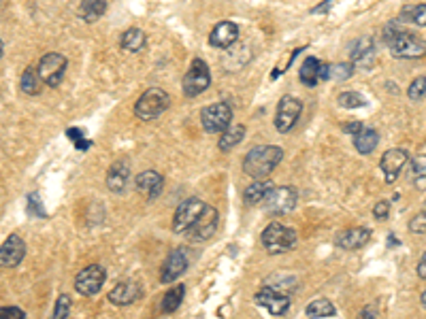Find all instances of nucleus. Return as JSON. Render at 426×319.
<instances>
[{
  "label": "nucleus",
  "instance_id": "23",
  "mask_svg": "<svg viewBox=\"0 0 426 319\" xmlns=\"http://www.w3.org/2000/svg\"><path fill=\"white\" fill-rule=\"evenodd\" d=\"M349 51H351V60H354V64H362V66L371 64V62H373V57H375L373 38H368V36H362V38L354 40V43H351V47H349Z\"/></svg>",
  "mask_w": 426,
  "mask_h": 319
},
{
  "label": "nucleus",
  "instance_id": "40",
  "mask_svg": "<svg viewBox=\"0 0 426 319\" xmlns=\"http://www.w3.org/2000/svg\"><path fill=\"white\" fill-rule=\"evenodd\" d=\"M388 213H390V202H388V200H381V202H377V204L373 206V215H375L377 219H386Z\"/></svg>",
  "mask_w": 426,
  "mask_h": 319
},
{
  "label": "nucleus",
  "instance_id": "29",
  "mask_svg": "<svg viewBox=\"0 0 426 319\" xmlns=\"http://www.w3.org/2000/svg\"><path fill=\"white\" fill-rule=\"evenodd\" d=\"M243 136H245V125H228V128L222 132L217 145H219L222 151H230L232 147H236V145L243 140Z\"/></svg>",
  "mask_w": 426,
  "mask_h": 319
},
{
  "label": "nucleus",
  "instance_id": "1",
  "mask_svg": "<svg viewBox=\"0 0 426 319\" xmlns=\"http://www.w3.org/2000/svg\"><path fill=\"white\" fill-rule=\"evenodd\" d=\"M281 157H283L281 147H277V145H260V147H253L245 155L243 170L251 179H264V177H268L277 168V164L281 162Z\"/></svg>",
  "mask_w": 426,
  "mask_h": 319
},
{
  "label": "nucleus",
  "instance_id": "35",
  "mask_svg": "<svg viewBox=\"0 0 426 319\" xmlns=\"http://www.w3.org/2000/svg\"><path fill=\"white\" fill-rule=\"evenodd\" d=\"M339 104L343 108H360L366 104V100L358 91H343V94H339Z\"/></svg>",
  "mask_w": 426,
  "mask_h": 319
},
{
  "label": "nucleus",
  "instance_id": "22",
  "mask_svg": "<svg viewBox=\"0 0 426 319\" xmlns=\"http://www.w3.org/2000/svg\"><path fill=\"white\" fill-rule=\"evenodd\" d=\"M128 181H130V168L124 162H115L106 172V187L113 194H121L128 187Z\"/></svg>",
  "mask_w": 426,
  "mask_h": 319
},
{
  "label": "nucleus",
  "instance_id": "46",
  "mask_svg": "<svg viewBox=\"0 0 426 319\" xmlns=\"http://www.w3.org/2000/svg\"><path fill=\"white\" fill-rule=\"evenodd\" d=\"M2 51H4V45H2V38H0V57H2Z\"/></svg>",
  "mask_w": 426,
  "mask_h": 319
},
{
  "label": "nucleus",
  "instance_id": "25",
  "mask_svg": "<svg viewBox=\"0 0 426 319\" xmlns=\"http://www.w3.org/2000/svg\"><path fill=\"white\" fill-rule=\"evenodd\" d=\"M104 11H106V0H81L77 13L85 23H94L104 15Z\"/></svg>",
  "mask_w": 426,
  "mask_h": 319
},
{
  "label": "nucleus",
  "instance_id": "11",
  "mask_svg": "<svg viewBox=\"0 0 426 319\" xmlns=\"http://www.w3.org/2000/svg\"><path fill=\"white\" fill-rule=\"evenodd\" d=\"M204 206H207V204H204L200 198H187V200H183V202L177 206V211H175L173 230H175L177 234L187 232V230L192 228V223L198 219V215L202 213Z\"/></svg>",
  "mask_w": 426,
  "mask_h": 319
},
{
  "label": "nucleus",
  "instance_id": "24",
  "mask_svg": "<svg viewBox=\"0 0 426 319\" xmlns=\"http://www.w3.org/2000/svg\"><path fill=\"white\" fill-rule=\"evenodd\" d=\"M377 142H379V134H377L373 128H360V130L354 134V147H356V151L362 153V155L371 153V151L377 147Z\"/></svg>",
  "mask_w": 426,
  "mask_h": 319
},
{
  "label": "nucleus",
  "instance_id": "14",
  "mask_svg": "<svg viewBox=\"0 0 426 319\" xmlns=\"http://www.w3.org/2000/svg\"><path fill=\"white\" fill-rule=\"evenodd\" d=\"M26 255V242L21 236L11 234L2 245H0V268H15Z\"/></svg>",
  "mask_w": 426,
  "mask_h": 319
},
{
  "label": "nucleus",
  "instance_id": "36",
  "mask_svg": "<svg viewBox=\"0 0 426 319\" xmlns=\"http://www.w3.org/2000/svg\"><path fill=\"white\" fill-rule=\"evenodd\" d=\"M407 96L411 100H424L426 98V77H417L411 81L409 89H407Z\"/></svg>",
  "mask_w": 426,
  "mask_h": 319
},
{
  "label": "nucleus",
  "instance_id": "15",
  "mask_svg": "<svg viewBox=\"0 0 426 319\" xmlns=\"http://www.w3.org/2000/svg\"><path fill=\"white\" fill-rule=\"evenodd\" d=\"M407 162H409V155H407L405 149H388L381 155V162H379L381 172L386 174V183H394Z\"/></svg>",
  "mask_w": 426,
  "mask_h": 319
},
{
  "label": "nucleus",
  "instance_id": "33",
  "mask_svg": "<svg viewBox=\"0 0 426 319\" xmlns=\"http://www.w3.org/2000/svg\"><path fill=\"white\" fill-rule=\"evenodd\" d=\"M411 181H413V187L424 191L426 189V155H417L413 160V166H411Z\"/></svg>",
  "mask_w": 426,
  "mask_h": 319
},
{
  "label": "nucleus",
  "instance_id": "31",
  "mask_svg": "<svg viewBox=\"0 0 426 319\" xmlns=\"http://www.w3.org/2000/svg\"><path fill=\"white\" fill-rule=\"evenodd\" d=\"M183 293H185V287L181 283L170 287L162 298V313H175L179 308L181 300H183Z\"/></svg>",
  "mask_w": 426,
  "mask_h": 319
},
{
  "label": "nucleus",
  "instance_id": "17",
  "mask_svg": "<svg viewBox=\"0 0 426 319\" xmlns=\"http://www.w3.org/2000/svg\"><path fill=\"white\" fill-rule=\"evenodd\" d=\"M298 77H300V83H302V85L313 87L317 81L328 79V64H324V62L317 60V57H307V60L300 64Z\"/></svg>",
  "mask_w": 426,
  "mask_h": 319
},
{
  "label": "nucleus",
  "instance_id": "6",
  "mask_svg": "<svg viewBox=\"0 0 426 319\" xmlns=\"http://www.w3.org/2000/svg\"><path fill=\"white\" fill-rule=\"evenodd\" d=\"M66 57L62 53H45L40 60H38V77L43 81V85L47 87H58L64 79V72H66Z\"/></svg>",
  "mask_w": 426,
  "mask_h": 319
},
{
  "label": "nucleus",
  "instance_id": "10",
  "mask_svg": "<svg viewBox=\"0 0 426 319\" xmlns=\"http://www.w3.org/2000/svg\"><path fill=\"white\" fill-rule=\"evenodd\" d=\"M104 276H106V270L100 264L85 266L75 276V289H77V293H81V296H94V293H98L102 289Z\"/></svg>",
  "mask_w": 426,
  "mask_h": 319
},
{
  "label": "nucleus",
  "instance_id": "42",
  "mask_svg": "<svg viewBox=\"0 0 426 319\" xmlns=\"http://www.w3.org/2000/svg\"><path fill=\"white\" fill-rule=\"evenodd\" d=\"M417 276H420V279H426V253L422 255V259H420V264H417Z\"/></svg>",
  "mask_w": 426,
  "mask_h": 319
},
{
  "label": "nucleus",
  "instance_id": "13",
  "mask_svg": "<svg viewBox=\"0 0 426 319\" xmlns=\"http://www.w3.org/2000/svg\"><path fill=\"white\" fill-rule=\"evenodd\" d=\"M256 304L258 306H264L271 315L279 317V315H285L288 308H290V298L288 293H281L268 285H264L258 293H256Z\"/></svg>",
  "mask_w": 426,
  "mask_h": 319
},
{
  "label": "nucleus",
  "instance_id": "27",
  "mask_svg": "<svg viewBox=\"0 0 426 319\" xmlns=\"http://www.w3.org/2000/svg\"><path fill=\"white\" fill-rule=\"evenodd\" d=\"M273 183L271 181H253L251 185H247L245 189V204L249 206H256V204H262V200L266 198V194L271 191Z\"/></svg>",
  "mask_w": 426,
  "mask_h": 319
},
{
  "label": "nucleus",
  "instance_id": "2",
  "mask_svg": "<svg viewBox=\"0 0 426 319\" xmlns=\"http://www.w3.org/2000/svg\"><path fill=\"white\" fill-rule=\"evenodd\" d=\"M296 240H298V234L292 228L277 223V221L268 223L262 232V245H264L266 253H271V255L290 251L296 245Z\"/></svg>",
  "mask_w": 426,
  "mask_h": 319
},
{
  "label": "nucleus",
  "instance_id": "28",
  "mask_svg": "<svg viewBox=\"0 0 426 319\" xmlns=\"http://www.w3.org/2000/svg\"><path fill=\"white\" fill-rule=\"evenodd\" d=\"M40 87H43V81L38 77V70L34 66H28L23 72H21V91L26 96H38L40 94Z\"/></svg>",
  "mask_w": 426,
  "mask_h": 319
},
{
  "label": "nucleus",
  "instance_id": "4",
  "mask_svg": "<svg viewBox=\"0 0 426 319\" xmlns=\"http://www.w3.org/2000/svg\"><path fill=\"white\" fill-rule=\"evenodd\" d=\"M390 53L394 57H403V60H417L422 55H426V40L413 32L400 30L390 43Z\"/></svg>",
  "mask_w": 426,
  "mask_h": 319
},
{
  "label": "nucleus",
  "instance_id": "5",
  "mask_svg": "<svg viewBox=\"0 0 426 319\" xmlns=\"http://www.w3.org/2000/svg\"><path fill=\"white\" fill-rule=\"evenodd\" d=\"M262 204L271 215H288L298 204V191L288 185H281V187L273 185L271 191L266 194V198L262 200Z\"/></svg>",
  "mask_w": 426,
  "mask_h": 319
},
{
  "label": "nucleus",
  "instance_id": "37",
  "mask_svg": "<svg viewBox=\"0 0 426 319\" xmlns=\"http://www.w3.org/2000/svg\"><path fill=\"white\" fill-rule=\"evenodd\" d=\"M68 313H70V298H68L66 293H62V296L58 298V302H55L53 317H58V319H64V317H68Z\"/></svg>",
  "mask_w": 426,
  "mask_h": 319
},
{
  "label": "nucleus",
  "instance_id": "47",
  "mask_svg": "<svg viewBox=\"0 0 426 319\" xmlns=\"http://www.w3.org/2000/svg\"><path fill=\"white\" fill-rule=\"evenodd\" d=\"M422 153L426 155V142H424V147H422Z\"/></svg>",
  "mask_w": 426,
  "mask_h": 319
},
{
  "label": "nucleus",
  "instance_id": "38",
  "mask_svg": "<svg viewBox=\"0 0 426 319\" xmlns=\"http://www.w3.org/2000/svg\"><path fill=\"white\" fill-rule=\"evenodd\" d=\"M409 230H411L413 234H426V211L420 213V215H415V217L409 221Z\"/></svg>",
  "mask_w": 426,
  "mask_h": 319
},
{
  "label": "nucleus",
  "instance_id": "7",
  "mask_svg": "<svg viewBox=\"0 0 426 319\" xmlns=\"http://www.w3.org/2000/svg\"><path fill=\"white\" fill-rule=\"evenodd\" d=\"M232 121V108L228 102H213L200 111V123L207 132H224Z\"/></svg>",
  "mask_w": 426,
  "mask_h": 319
},
{
  "label": "nucleus",
  "instance_id": "19",
  "mask_svg": "<svg viewBox=\"0 0 426 319\" xmlns=\"http://www.w3.org/2000/svg\"><path fill=\"white\" fill-rule=\"evenodd\" d=\"M134 185H136V189H138L147 200H155V198L162 194L164 179H162V174H158L155 170H145V172L136 174Z\"/></svg>",
  "mask_w": 426,
  "mask_h": 319
},
{
  "label": "nucleus",
  "instance_id": "3",
  "mask_svg": "<svg viewBox=\"0 0 426 319\" xmlns=\"http://www.w3.org/2000/svg\"><path fill=\"white\" fill-rule=\"evenodd\" d=\"M168 106H170V96L160 87H151L136 100L134 115L143 121H151V119L160 117Z\"/></svg>",
  "mask_w": 426,
  "mask_h": 319
},
{
  "label": "nucleus",
  "instance_id": "8",
  "mask_svg": "<svg viewBox=\"0 0 426 319\" xmlns=\"http://www.w3.org/2000/svg\"><path fill=\"white\" fill-rule=\"evenodd\" d=\"M209 83H211L209 66H207L200 57L192 60V66H190V70L185 72L183 83H181L183 94H185V96H198V94H202V91L209 87Z\"/></svg>",
  "mask_w": 426,
  "mask_h": 319
},
{
  "label": "nucleus",
  "instance_id": "41",
  "mask_svg": "<svg viewBox=\"0 0 426 319\" xmlns=\"http://www.w3.org/2000/svg\"><path fill=\"white\" fill-rule=\"evenodd\" d=\"M4 317L21 319V317H26V313H23L21 308H17V306H2V308H0V319H4Z\"/></svg>",
  "mask_w": 426,
  "mask_h": 319
},
{
  "label": "nucleus",
  "instance_id": "34",
  "mask_svg": "<svg viewBox=\"0 0 426 319\" xmlns=\"http://www.w3.org/2000/svg\"><path fill=\"white\" fill-rule=\"evenodd\" d=\"M354 72V62H339V64H328V79H337V81H345L349 79Z\"/></svg>",
  "mask_w": 426,
  "mask_h": 319
},
{
  "label": "nucleus",
  "instance_id": "26",
  "mask_svg": "<svg viewBox=\"0 0 426 319\" xmlns=\"http://www.w3.org/2000/svg\"><path fill=\"white\" fill-rule=\"evenodd\" d=\"M119 45H121L124 51L136 53V51H141V49L147 45V36H145V32H143L141 28H128V30L121 34Z\"/></svg>",
  "mask_w": 426,
  "mask_h": 319
},
{
  "label": "nucleus",
  "instance_id": "43",
  "mask_svg": "<svg viewBox=\"0 0 426 319\" xmlns=\"http://www.w3.org/2000/svg\"><path fill=\"white\" fill-rule=\"evenodd\" d=\"M343 128H345V132H347V134H356V132L362 128V123L354 121V123H347V125H343Z\"/></svg>",
  "mask_w": 426,
  "mask_h": 319
},
{
  "label": "nucleus",
  "instance_id": "44",
  "mask_svg": "<svg viewBox=\"0 0 426 319\" xmlns=\"http://www.w3.org/2000/svg\"><path fill=\"white\" fill-rule=\"evenodd\" d=\"M332 2H334V0H326V2H322V4H317V6H315V9H313V11H311V13H326V11H324V9H328V6H332Z\"/></svg>",
  "mask_w": 426,
  "mask_h": 319
},
{
  "label": "nucleus",
  "instance_id": "48",
  "mask_svg": "<svg viewBox=\"0 0 426 319\" xmlns=\"http://www.w3.org/2000/svg\"><path fill=\"white\" fill-rule=\"evenodd\" d=\"M424 211H426V202H424Z\"/></svg>",
  "mask_w": 426,
  "mask_h": 319
},
{
  "label": "nucleus",
  "instance_id": "18",
  "mask_svg": "<svg viewBox=\"0 0 426 319\" xmlns=\"http://www.w3.org/2000/svg\"><path fill=\"white\" fill-rule=\"evenodd\" d=\"M239 38V26L232 21H219L211 34H209V43L217 49H228L234 45V40Z\"/></svg>",
  "mask_w": 426,
  "mask_h": 319
},
{
  "label": "nucleus",
  "instance_id": "45",
  "mask_svg": "<svg viewBox=\"0 0 426 319\" xmlns=\"http://www.w3.org/2000/svg\"><path fill=\"white\" fill-rule=\"evenodd\" d=\"M420 302H422V306L426 308V289L422 291V296H420Z\"/></svg>",
  "mask_w": 426,
  "mask_h": 319
},
{
  "label": "nucleus",
  "instance_id": "9",
  "mask_svg": "<svg viewBox=\"0 0 426 319\" xmlns=\"http://www.w3.org/2000/svg\"><path fill=\"white\" fill-rule=\"evenodd\" d=\"M300 113H302V102H300L298 98H294V96H283V98L279 100V104H277L275 128H277L281 134L290 132V130L296 125Z\"/></svg>",
  "mask_w": 426,
  "mask_h": 319
},
{
  "label": "nucleus",
  "instance_id": "21",
  "mask_svg": "<svg viewBox=\"0 0 426 319\" xmlns=\"http://www.w3.org/2000/svg\"><path fill=\"white\" fill-rule=\"evenodd\" d=\"M141 298V285L134 281H121L109 291V302L115 306H128Z\"/></svg>",
  "mask_w": 426,
  "mask_h": 319
},
{
  "label": "nucleus",
  "instance_id": "39",
  "mask_svg": "<svg viewBox=\"0 0 426 319\" xmlns=\"http://www.w3.org/2000/svg\"><path fill=\"white\" fill-rule=\"evenodd\" d=\"M28 211H30L32 215H36V217H45V208L38 206L36 194H30V196H28Z\"/></svg>",
  "mask_w": 426,
  "mask_h": 319
},
{
  "label": "nucleus",
  "instance_id": "20",
  "mask_svg": "<svg viewBox=\"0 0 426 319\" xmlns=\"http://www.w3.org/2000/svg\"><path fill=\"white\" fill-rule=\"evenodd\" d=\"M368 240H371V230L368 228H349V230L339 232L337 238H334L337 247L347 249V251H356V249L364 247Z\"/></svg>",
  "mask_w": 426,
  "mask_h": 319
},
{
  "label": "nucleus",
  "instance_id": "32",
  "mask_svg": "<svg viewBox=\"0 0 426 319\" xmlns=\"http://www.w3.org/2000/svg\"><path fill=\"white\" fill-rule=\"evenodd\" d=\"M400 21H409L413 26L424 28L426 26V4H413V6H405L400 13Z\"/></svg>",
  "mask_w": 426,
  "mask_h": 319
},
{
  "label": "nucleus",
  "instance_id": "30",
  "mask_svg": "<svg viewBox=\"0 0 426 319\" xmlns=\"http://www.w3.org/2000/svg\"><path fill=\"white\" fill-rule=\"evenodd\" d=\"M305 313H307V317H320V319H326V317H334V315H337V308H334V304H332L330 300H326V298H317V300H313L311 304H307Z\"/></svg>",
  "mask_w": 426,
  "mask_h": 319
},
{
  "label": "nucleus",
  "instance_id": "16",
  "mask_svg": "<svg viewBox=\"0 0 426 319\" xmlns=\"http://www.w3.org/2000/svg\"><path fill=\"white\" fill-rule=\"evenodd\" d=\"M187 268V257L183 253V249H173L162 266V272H160V281L162 283H173L175 279H179Z\"/></svg>",
  "mask_w": 426,
  "mask_h": 319
},
{
  "label": "nucleus",
  "instance_id": "12",
  "mask_svg": "<svg viewBox=\"0 0 426 319\" xmlns=\"http://www.w3.org/2000/svg\"><path fill=\"white\" fill-rule=\"evenodd\" d=\"M217 223H219V213H217L213 206H204L202 213L198 215V219H196V221L192 223V228L187 230V234H190L192 240H198V242L209 240V238L215 234Z\"/></svg>",
  "mask_w": 426,
  "mask_h": 319
}]
</instances>
